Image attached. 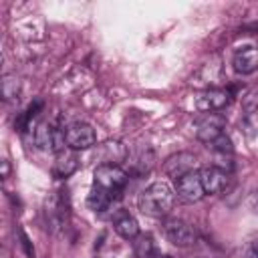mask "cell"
<instances>
[{"label":"cell","mask_w":258,"mask_h":258,"mask_svg":"<svg viewBox=\"0 0 258 258\" xmlns=\"http://www.w3.org/2000/svg\"><path fill=\"white\" fill-rule=\"evenodd\" d=\"M234 71L240 75H250L258 69V48L256 46H244L240 48L232 58Z\"/></svg>","instance_id":"13"},{"label":"cell","mask_w":258,"mask_h":258,"mask_svg":"<svg viewBox=\"0 0 258 258\" xmlns=\"http://www.w3.org/2000/svg\"><path fill=\"white\" fill-rule=\"evenodd\" d=\"M248 204H250L252 212H254V214H258V189H254V191L250 194V198H248Z\"/></svg>","instance_id":"21"},{"label":"cell","mask_w":258,"mask_h":258,"mask_svg":"<svg viewBox=\"0 0 258 258\" xmlns=\"http://www.w3.org/2000/svg\"><path fill=\"white\" fill-rule=\"evenodd\" d=\"M200 177H202V185H204V191L210 194V196H218L222 194L228 183H230V175L228 171L216 167V165H208V167H202L200 169Z\"/></svg>","instance_id":"10"},{"label":"cell","mask_w":258,"mask_h":258,"mask_svg":"<svg viewBox=\"0 0 258 258\" xmlns=\"http://www.w3.org/2000/svg\"><path fill=\"white\" fill-rule=\"evenodd\" d=\"M8 173H10V165H8V161L4 159V161H2V177L6 179V177H8Z\"/></svg>","instance_id":"22"},{"label":"cell","mask_w":258,"mask_h":258,"mask_svg":"<svg viewBox=\"0 0 258 258\" xmlns=\"http://www.w3.org/2000/svg\"><path fill=\"white\" fill-rule=\"evenodd\" d=\"M232 93L226 89H204L194 97V105L202 113H216L230 105Z\"/></svg>","instance_id":"4"},{"label":"cell","mask_w":258,"mask_h":258,"mask_svg":"<svg viewBox=\"0 0 258 258\" xmlns=\"http://www.w3.org/2000/svg\"><path fill=\"white\" fill-rule=\"evenodd\" d=\"M64 131H58L54 129L52 125L48 123H38L36 129H34V145L42 151H52V153H58L62 151L67 145H64Z\"/></svg>","instance_id":"5"},{"label":"cell","mask_w":258,"mask_h":258,"mask_svg":"<svg viewBox=\"0 0 258 258\" xmlns=\"http://www.w3.org/2000/svg\"><path fill=\"white\" fill-rule=\"evenodd\" d=\"M127 181L129 173L121 169V165H97L93 171V185L105 191L111 200L121 198Z\"/></svg>","instance_id":"2"},{"label":"cell","mask_w":258,"mask_h":258,"mask_svg":"<svg viewBox=\"0 0 258 258\" xmlns=\"http://www.w3.org/2000/svg\"><path fill=\"white\" fill-rule=\"evenodd\" d=\"M163 234H165V238L171 244L181 246V248H187V246H191L196 242L194 228L187 222L179 220V218H167V220H163Z\"/></svg>","instance_id":"7"},{"label":"cell","mask_w":258,"mask_h":258,"mask_svg":"<svg viewBox=\"0 0 258 258\" xmlns=\"http://www.w3.org/2000/svg\"><path fill=\"white\" fill-rule=\"evenodd\" d=\"M64 141L69 149L83 151V149H91L97 143V135L89 123H73L64 129Z\"/></svg>","instance_id":"6"},{"label":"cell","mask_w":258,"mask_h":258,"mask_svg":"<svg viewBox=\"0 0 258 258\" xmlns=\"http://www.w3.org/2000/svg\"><path fill=\"white\" fill-rule=\"evenodd\" d=\"M20 95V81L16 75H4L2 77V97L4 101H14Z\"/></svg>","instance_id":"18"},{"label":"cell","mask_w":258,"mask_h":258,"mask_svg":"<svg viewBox=\"0 0 258 258\" xmlns=\"http://www.w3.org/2000/svg\"><path fill=\"white\" fill-rule=\"evenodd\" d=\"M99 165H121L127 159V147L121 141H105L97 147Z\"/></svg>","instance_id":"11"},{"label":"cell","mask_w":258,"mask_h":258,"mask_svg":"<svg viewBox=\"0 0 258 258\" xmlns=\"http://www.w3.org/2000/svg\"><path fill=\"white\" fill-rule=\"evenodd\" d=\"M157 250L151 234H139L135 240H133V252L137 258H149L153 252Z\"/></svg>","instance_id":"16"},{"label":"cell","mask_w":258,"mask_h":258,"mask_svg":"<svg viewBox=\"0 0 258 258\" xmlns=\"http://www.w3.org/2000/svg\"><path fill=\"white\" fill-rule=\"evenodd\" d=\"M163 169L175 181V179H179L185 173L198 171V157L194 153H189V151H179V153H175V155H171V157L165 159Z\"/></svg>","instance_id":"8"},{"label":"cell","mask_w":258,"mask_h":258,"mask_svg":"<svg viewBox=\"0 0 258 258\" xmlns=\"http://www.w3.org/2000/svg\"><path fill=\"white\" fill-rule=\"evenodd\" d=\"M244 258H258V238L250 240L244 248Z\"/></svg>","instance_id":"20"},{"label":"cell","mask_w":258,"mask_h":258,"mask_svg":"<svg viewBox=\"0 0 258 258\" xmlns=\"http://www.w3.org/2000/svg\"><path fill=\"white\" fill-rule=\"evenodd\" d=\"M113 230H115L121 238H125V240H135V238L139 236V224H137V220H135L129 212H123V210L115 216V220H113Z\"/></svg>","instance_id":"14"},{"label":"cell","mask_w":258,"mask_h":258,"mask_svg":"<svg viewBox=\"0 0 258 258\" xmlns=\"http://www.w3.org/2000/svg\"><path fill=\"white\" fill-rule=\"evenodd\" d=\"M226 133V117L222 113H204L196 121V137L202 143H212Z\"/></svg>","instance_id":"3"},{"label":"cell","mask_w":258,"mask_h":258,"mask_svg":"<svg viewBox=\"0 0 258 258\" xmlns=\"http://www.w3.org/2000/svg\"><path fill=\"white\" fill-rule=\"evenodd\" d=\"M173 204H175V191L165 181H153L137 198L139 210L145 216H151V218H163V216H167L171 212Z\"/></svg>","instance_id":"1"},{"label":"cell","mask_w":258,"mask_h":258,"mask_svg":"<svg viewBox=\"0 0 258 258\" xmlns=\"http://www.w3.org/2000/svg\"><path fill=\"white\" fill-rule=\"evenodd\" d=\"M79 167V157H77V151L75 149H62L56 153V159H54V165H52V175L62 179V177H69L77 171Z\"/></svg>","instance_id":"12"},{"label":"cell","mask_w":258,"mask_h":258,"mask_svg":"<svg viewBox=\"0 0 258 258\" xmlns=\"http://www.w3.org/2000/svg\"><path fill=\"white\" fill-rule=\"evenodd\" d=\"M208 147H210V149H214V151H216V153H220V155H226V153L230 155V153L234 151L232 141H230V137H228L226 133H224V135H220L218 139H214V141H212Z\"/></svg>","instance_id":"19"},{"label":"cell","mask_w":258,"mask_h":258,"mask_svg":"<svg viewBox=\"0 0 258 258\" xmlns=\"http://www.w3.org/2000/svg\"><path fill=\"white\" fill-rule=\"evenodd\" d=\"M149 258H173V256H167V254H163V252H159V250H155Z\"/></svg>","instance_id":"23"},{"label":"cell","mask_w":258,"mask_h":258,"mask_svg":"<svg viewBox=\"0 0 258 258\" xmlns=\"http://www.w3.org/2000/svg\"><path fill=\"white\" fill-rule=\"evenodd\" d=\"M175 191L183 202H200L206 191L202 185V177H200V169L181 175L179 179H175Z\"/></svg>","instance_id":"9"},{"label":"cell","mask_w":258,"mask_h":258,"mask_svg":"<svg viewBox=\"0 0 258 258\" xmlns=\"http://www.w3.org/2000/svg\"><path fill=\"white\" fill-rule=\"evenodd\" d=\"M111 202H113V200H111L105 191H101L99 187H95V185H93V189H91V194H89V198H87V204H89V208H91L93 212H103V210H107Z\"/></svg>","instance_id":"17"},{"label":"cell","mask_w":258,"mask_h":258,"mask_svg":"<svg viewBox=\"0 0 258 258\" xmlns=\"http://www.w3.org/2000/svg\"><path fill=\"white\" fill-rule=\"evenodd\" d=\"M240 129L248 137L258 135V103L248 101L244 105V113H242V119H240Z\"/></svg>","instance_id":"15"}]
</instances>
